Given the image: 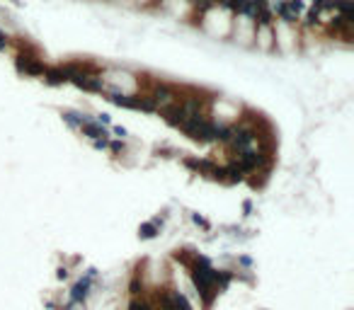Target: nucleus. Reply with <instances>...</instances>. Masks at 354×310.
<instances>
[{"label": "nucleus", "mask_w": 354, "mask_h": 310, "mask_svg": "<svg viewBox=\"0 0 354 310\" xmlns=\"http://www.w3.org/2000/svg\"><path fill=\"white\" fill-rule=\"evenodd\" d=\"M15 68H17V73H22L27 78H42L44 70H46V65L39 59V54L32 51V49H20L15 54Z\"/></svg>", "instance_id": "f257e3e1"}, {"label": "nucleus", "mask_w": 354, "mask_h": 310, "mask_svg": "<svg viewBox=\"0 0 354 310\" xmlns=\"http://www.w3.org/2000/svg\"><path fill=\"white\" fill-rule=\"evenodd\" d=\"M71 83L78 87V90H83V92H104V90H107L104 80H102L97 73H90V70H85V68L73 78Z\"/></svg>", "instance_id": "f03ea898"}, {"label": "nucleus", "mask_w": 354, "mask_h": 310, "mask_svg": "<svg viewBox=\"0 0 354 310\" xmlns=\"http://www.w3.org/2000/svg\"><path fill=\"white\" fill-rule=\"evenodd\" d=\"M160 117H163V119H165L170 126H175V128H182V124L187 122V114L182 112V107H180L177 102H172V104L163 107V109H160Z\"/></svg>", "instance_id": "7ed1b4c3"}, {"label": "nucleus", "mask_w": 354, "mask_h": 310, "mask_svg": "<svg viewBox=\"0 0 354 310\" xmlns=\"http://www.w3.org/2000/svg\"><path fill=\"white\" fill-rule=\"evenodd\" d=\"M42 80H44L46 85H51V87H59V85H66V83H68V80H66V73H63L61 65H46Z\"/></svg>", "instance_id": "20e7f679"}, {"label": "nucleus", "mask_w": 354, "mask_h": 310, "mask_svg": "<svg viewBox=\"0 0 354 310\" xmlns=\"http://www.w3.org/2000/svg\"><path fill=\"white\" fill-rule=\"evenodd\" d=\"M134 109H141L146 114H153V112H158V104H155V100H153L150 95H136Z\"/></svg>", "instance_id": "39448f33"}, {"label": "nucleus", "mask_w": 354, "mask_h": 310, "mask_svg": "<svg viewBox=\"0 0 354 310\" xmlns=\"http://www.w3.org/2000/svg\"><path fill=\"white\" fill-rule=\"evenodd\" d=\"M333 10H335V15L354 17V0H333Z\"/></svg>", "instance_id": "423d86ee"}, {"label": "nucleus", "mask_w": 354, "mask_h": 310, "mask_svg": "<svg viewBox=\"0 0 354 310\" xmlns=\"http://www.w3.org/2000/svg\"><path fill=\"white\" fill-rule=\"evenodd\" d=\"M61 117H63V122L71 126V128H80V126H83L85 122H87V119H90L87 114H80V112H63Z\"/></svg>", "instance_id": "0eeeda50"}, {"label": "nucleus", "mask_w": 354, "mask_h": 310, "mask_svg": "<svg viewBox=\"0 0 354 310\" xmlns=\"http://www.w3.org/2000/svg\"><path fill=\"white\" fill-rule=\"evenodd\" d=\"M318 22H320V15H318L315 10H311V7H308V12H303L301 20H298V24H303V27H308V29L318 27Z\"/></svg>", "instance_id": "6e6552de"}, {"label": "nucleus", "mask_w": 354, "mask_h": 310, "mask_svg": "<svg viewBox=\"0 0 354 310\" xmlns=\"http://www.w3.org/2000/svg\"><path fill=\"white\" fill-rule=\"evenodd\" d=\"M286 7H289L298 20H301V15L306 12V2H303V0H286Z\"/></svg>", "instance_id": "1a4fd4ad"}, {"label": "nucleus", "mask_w": 354, "mask_h": 310, "mask_svg": "<svg viewBox=\"0 0 354 310\" xmlns=\"http://www.w3.org/2000/svg\"><path fill=\"white\" fill-rule=\"evenodd\" d=\"M311 10H315L318 15L330 12V10H333V0H313V2H311Z\"/></svg>", "instance_id": "9d476101"}, {"label": "nucleus", "mask_w": 354, "mask_h": 310, "mask_svg": "<svg viewBox=\"0 0 354 310\" xmlns=\"http://www.w3.org/2000/svg\"><path fill=\"white\" fill-rule=\"evenodd\" d=\"M7 44H10V41H7V37H5V32L0 29V51H5V49H7Z\"/></svg>", "instance_id": "9b49d317"}, {"label": "nucleus", "mask_w": 354, "mask_h": 310, "mask_svg": "<svg viewBox=\"0 0 354 310\" xmlns=\"http://www.w3.org/2000/svg\"><path fill=\"white\" fill-rule=\"evenodd\" d=\"M114 133H117V136H119L122 141L126 138V128H122V126H117V128H114Z\"/></svg>", "instance_id": "f8f14e48"}]
</instances>
